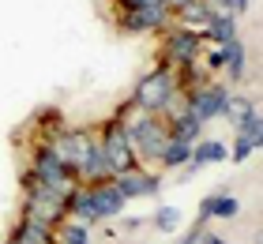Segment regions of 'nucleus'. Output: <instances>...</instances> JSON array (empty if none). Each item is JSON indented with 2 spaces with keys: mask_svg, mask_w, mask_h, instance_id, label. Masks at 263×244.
Masks as SVG:
<instances>
[{
  "mask_svg": "<svg viewBox=\"0 0 263 244\" xmlns=\"http://www.w3.org/2000/svg\"><path fill=\"white\" fill-rule=\"evenodd\" d=\"M117 120L124 124V136H128V146L132 154H136V162H158L165 143H170V124H165L162 117L154 113H139L132 102L121 105V113H117Z\"/></svg>",
  "mask_w": 263,
  "mask_h": 244,
  "instance_id": "nucleus-1",
  "label": "nucleus"
},
{
  "mask_svg": "<svg viewBox=\"0 0 263 244\" xmlns=\"http://www.w3.org/2000/svg\"><path fill=\"white\" fill-rule=\"evenodd\" d=\"M124 195L117 192L113 184V177H105V180H94V184H79L76 192H71V199H68V214H71V222H83V226H90V222H105V218H117L124 211Z\"/></svg>",
  "mask_w": 263,
  "mask_h": 244,
  "instance_id": "nucleus-2",
  "label": "nucleus"
},
{
  "mask_svg": "<svg viewBox=\"0 0 263 244\" xmlns=\"http://www.w3.org/2000/svg\"><path fill=\"white\" fill-rule=\"evenodd\" d=\"M177 71L170 64H158V68H151L147 76H143L136 83V90H132L128 102L139 109V113H154V117H162V113H170L173 102H177Z\"/></svg>",
  "mask_w": 263,
  "mask_h": 244,
  "instance_id": "nucleus-3",
  "label": "nucleus"
},
{
  "mask_svg": "<svg viewBox=\"0 0 263 244\" xmlns=\"http://www.w3.org/2000/svg\"><path fill=\"white\" fill-rule=\"evenodd\" d=\"M165 23H170L165 0H117V30L151 34V30H165Z\"/></svg>",
  "mask_w": 263,
  "mask_h": 244,
  "instance_id": "nucleus-4",
  "label": "nucleus"
},
{
  "mask_svg": "<svg viewBox=\"0 0 263 244\" xmlns=\"http://www.w3.org/2000/svg\"><path fill=\"white\" fill-rule=\"evenodd\" d=\"M53 154H57V162H61L71 177L79 180V173L87 169L90 162V154H94V146H98V139H94V132L90 128H61L53 136Z\"/></svg>",
  "mask_w": 263,
  "mask_h": 244,
  "instance_id": "nucleus-5",
  "label": "nucleus"
},
{
  "mask_svg": "<svg viewBox=\"0 0 263 244\" xmlns=\"http://www.w3.org/2000/svg\"><path fill=\"white\" fill-rule=\"evenodd\" d=\"M98 151H102V162H105V173H109V177H124V173H132V169H139L136 154H132V146H128L124 124H121L117 117L102 128Z\"/></svg>",
  "mask_w": 263,
  "mask_h": 244,
  "instance_id": "nucleus-6",
  "label": "nucleus"
},
{
  "mask_svg": "<svg viewBox=\"0 0 263 244\" xmlns=\"http://www.w3.org/2000/svg\"><path fill=\"white\" fill-rule=\"evenodd\" d=\"M203 53V34L199 30H188V27H170L165 30V42H162V64H196Z\"/></svg>",
  "mask_w": 263,
  "mask_h": 244,
  "instance_id": "nucleus-7",
  "label": "nucleus"
},
{
  "mask_svg": "<svg viewBox=\"0 0 263 244\" xmlns=\"http://www.w3.org/2000/svg\"><path fill=\"white\" fill-rule=\"evenodd\" d=\"M226 102H230V90L218 87V83H203V87H192L184 94V109L199 120V124H207L211 117L226 113Z\"/></svg>",
  "mask_w": 263,
  "mask_h": 244,
  "instance_id": "nucleus-8",
  "label": "nucleus"
},
{
  "mask_svg": "<svg viewBox=\"0 0 263 244\" xmlns=\"http://www.w3.org/2000/svg\"><path fill=\"white\" fill-rule=\"evenodd\" d=\"M113 184H117V192H121L124 199H139V195H158L162 177L143 173V169H132V173H124V177H113Z\"/></svg>",
  "mask_w": 263,
  "mask_h": 244,
  "instance_id": "nucleus-9",
  "label": "nucleus"
},
{
  "mask_svg": "<svg viewBox=\"0 0 263 244\" xmlns=\"http://www.w3.org/2000/svg\"><path fill=\"white\" fill-rule=\"evenodd\" d=\"M203 42H214V45H230V42H237V19L230 15V11H214L211 15V23L203 27Z\"/></svg>",
  "mask_w": 263,
  "mask_h": 244,
  "instance_id": "nucleus-10",
  "label": "nucleus"
},
{
  "mask_svg": "<svg viewBox=\"0 0 263 244\" xmlns=\"http://www.w3.org/2000/svg\"><path fill=\"white\" fill-rule=\"evenodd\" d=\"M165 124H170V139H181V143H188V146H192V143H199V132H203V124H199V120H196V117L184 109V102H181V109L173 113V120H165Z\"/></svg>",
  "mask_w": 263,
  "mask_h": 244,
  "instance_id": "nucleus-11",
  "label": "nucleus"
},
{
  "mask_svg": "<svg viewBox=\"0 0 263 244\" xmlns=\"http://www.w3.org/2000/svg\"><path fill=\"white\" fill-rule=\"evenodd\" d=\"M226 158H230L226 143H218V139H203V143H192V158H188V169L214 165V162H226Z\"/></svg>",
  "mask_w": 263,
  "mask_h": 244,
  "instance_id": "nucleus-12",
  "label": "nucleus"
},
{
  "mask_svg": "<svg viewBox=\"0 0 263 244\" xmlns=\"http://www.w3.org/2000/svg\"><path fill=\"white\" fill-rule=\"evenodd\" d=\"M237 214H241V203L233 195H207L199 203V222H207V218H237Z\"/></svg>",
  "mask_w": 263,
  "mask_h": 244,
  "instance_id": "nucleus-13",
  "label": "nucleus"
},
{
  "mask_svg": "<svg viewBox=\"0 0 263 244\" xmlns=\"http://www.w3.org/2000/svg\"><path fill=\"white\" fill-rule=\"evenodd\" d=\"M4 244H53V233L42 229V226H34V222H19Z\"/></svg>",
  "mask_w": 263,
  "mask_h": 244,
  "instance_id": "nucleus-14",
  "label": "nucleus"
},
{
  "mask_svg": "<svg viewBox=\"0 0 263 244\" xmlns=\"http://www.w3.org/2000/svg\"><path fill=\"white\" fill-rule=\"evenodd\" d=\"M222 57H226V64H222V68H230V76H233V79H245L248 53H245L241 38H237V42H230V45H222Z\"/></svg>",
  "mask_w": 263,
  "mask_h": 244,
  "instance_id": "nucleus-15",
  "label": "nucleus"
},
{
  "mask_svg": "<svg viewBox=\"0 0 263 244\" xmlns=\"http://www.w3.org/2000/svg\"><path fill=\"white\" fill-rule=\"evenodd\" d=\"M188 158H192V146L181 143V139H170L165 151H162V158H158V165L162 169H177V165H188Z\"/></svg>",
  "mask_w": 263,
  "mask_h": 244,
  "instance_id": "nucleus-16",
  "label": "nucleus"
},
{
  "mask_svg": "<svg viewBox=\"0 0 263 244\" xmlns=\"http://www.w3.org/2000/svg\"><path fill=\"white\" fill-rule=\"evenodd\" d=\"M233 128H237V136H241V139H248L252 146H259V139H263V120H259L256 109H248V113H245L241 120H237Z\"/></svg>",
  "mask_w": 263,
  "mask_h": 244,
  "instance_id": "nucleus-17",
  "label": "nucleus"
},
{
  "mask_svg": "<svg viewBox=\"0 0 263 244\" xmlns=\"http://www.w3.org/2000/svg\"><path fill=\"white\" fill-rule=\"evenodd\" d=\"M53 244H90V229L83 222H64L53 233Z\"/></svg>",
  "mask_w": 263,
  "mask_h": 244,
  "instance_id": "nucleus-18",
  "label": "nucleus"
},
{
  "mask_svg": "<svg viewBox=\"0 0 263 244\" xmlns=\"http://www.w3.org/2000/svg\"><path fill=\"white\" fill-rule=\"evenodd\" d=\"M154 226H158L162 233H177V229H181V211H177V207H162V211L154 214Z\"/></svg>",
  "mask_w": 263,
  "mask_h": 244,
  "instance_id": "nucleus-19",
  "label": "nucleus"
},
{
  "mask_svg": "<svg viewBox=\"0 0 263 244\" xmlns=\"http://www.w3.org/2000/svg\"><path fill=\"white\" fill-rule=\"evenodd\" d=\"M256 151V146L252 143H248V139H241V136H237V143H233V151H230V158H233V162H245V158L248 154H252Z\"/></svg>",
  "mask_w": 263,
  "mask_h": 244,
  "instance_id": "nucleus-20",
  "label": "nucleus"
},
{
  "mask_svg": "<svg viewBox=\"0 0 263 244\" xmlns=\"http://www.w3.org/2000/svg\"><path fill=\"white\" fill-rule=\"evenodd\" d=\"M226 64V57H222V49H214V53H207V71H218Z\"/></svg>",
  "mask_w": 263,
  "mask_h": 244,
  "instance_id": "nucleus-21",
  "label": "nucleus"
},
{
  "mask_svg": "<svg viewBox=\"0 0 263 244\" xmlns=\"http://www.w3.org/2000/svg\"><path fill=\"white\" fill-rule=\"evenodd\" d=\"M196 244H226V240H222L218 233H199V240H196Z\"/></svg>",
  "mask_w": 263,
  "mask_h": 244,
  "instance_id": "nucleus-22",
  "label": "nucleus"
}]
</instances>
